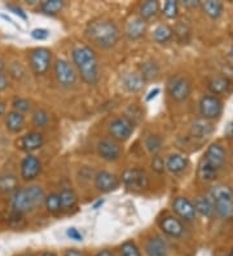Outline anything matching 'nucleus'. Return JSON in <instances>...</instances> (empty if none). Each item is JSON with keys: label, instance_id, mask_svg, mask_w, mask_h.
Listing matches in <instances>:
<instances>
[{"label": "nucleus", "instance_id": "49530a36", "mask_svg": "<svg viewBox=\"0 0 233 256\" xmlns=\"http://www.w3.org/2000/svg\"><path fill=\"white\" fill-rule=\"evenodd\" d=\"M64 256H84V254L79 250H75V248H70V250L66 251Z\"/></svg>", "mask_w": 233, "mask_h": 256}, {"label": "nucleus", "instance_id": "f8f14e48", "mask_svg": "<svg viewBox=\"0 0 233 256\" xmlns=\"http://www.w3.org/2000/svg\"><path fill=\"white\" fill-rule=\"evenodd\" d=\"M221 101L214 94L203 96L199 101V112L203 119H214L221 114Z\"/></svg>", "mask_w": 233, "mask_h": 256}, {"label": "nucleus", "instance_id": "a878e982", "mask_svg": "<svg viewBox=\"0 0 233 256\" xmlns=\"http://www.w3.org/2000/svg\"><path fill=\"white\" fill-rule=\"evenodd\" d=\"M203 12L207 14L210 18L216 20L221 16V13L224 10V6L220 2H215V0H207L201 4Z\"/></svg>", "mask_w": 233, "mask_h": 256}, {"label": "nucleus", "instance_id": "c9c22d12", "mask_svg": "<svg viewBox=\"0 0 233 256\" xmlns=\"http://www.w3.org/2000/svg\"><path fill=\"white\" fill-rule=\"evenodd\" d=\"M177 13H179V6H177L176 2L174 0H167L163 6V14L165 17L170 20H174L177 17Z\"/></svg>", "mask_w": 233, "mask_h": 256}, {"label": "nucleus", "instance_id": "7ed1b4c3", "mask_svg": "<svg viewBox=\"0 0 233 256\" xmlns=\"http://www.w3.org/2000/svg\"><path fill=\"white\" fill-rule=\"evenodd\" d=\"M225 156H227L225 150L219 144H212L207 148L198 166V178L202 182H214L217 172L220 171L225 163Z\"/></svg>", "mask_w": 233, "mask_h": 256}, {"label": "nucleus", "instance_id": "864d4df0", "mask_svg": "<svg viewBox=\"0 0 233 256\" xmlns=\"http://www.w3.org/2000/svg\"><path fill=\"white\" fill-rule=\"evenodd\" d=\"M229 58H230V62L233 64V47H232V50H230V52H229Z\"/></svg>", "mask_w": 233, "mask_h": 256}, {"label": "nucleus", "instance_id": "58836bf2", "mask_svg": "<svg viewBox=\"0 0 233 256\" xmlns=\"http://www.w3.org/2000/svg\"><path fill=\"white\" fill-rule=\"evenodd\" d=\"M166 163L163 160V158H161L159 156H155L152 160V168L154 170L155 172H158V174H162V172L165 171Z\"/></svg>", "mask_w": 233, "mask_h": 256}, {"label": "nucleus", "instance_id": "a18cd8bd", "mask_svg": "<svg viewBox=\"0 0 233 256\" xmlns=\"http://www.w3.org/2000/svg\"><path fill=\"white\" fill-rule=\"evenodd\" d=\"M7 87H8V79H7L6 74L0 72V91L6 90Z\"/></svg>", "mask_w": 233, "mask_h": 256}, {"label": "nucleus", "instance_id": "20e7f679", "mask_svg": "<svg viewBox=\"0 0 233 256\" xmlns=\"http://www.w3.org/2000/svg\"><path fill=\"white\" fill-rule=\"evenodd\" d=\"M46 200V193L43 188L33 185V186L19 189L13 193L12 208L16 214L30 212L37 207H39Z\"/></svg>", "mask_w": 233, "mask_h": 256}, {"label": "nucleus", "instance_id": "72a5a7b5", "mask_svg": "<svg viewBox=\"0 0 233 256\" xmlns=\"http://www.w3.org/2000/svg\"><path fill=\"white\" fill-rule=\"evenodd\" d=\"M146 150L152 154H157L162 149V138L157 134H150L145 140Z\"/></svg>", "mask_w": 233, "mask_h": 256}, {"label": "nucleus", "instance_id": "2f4dec72", "mask_svg": "<svg viewBox=\"0 0 233 256\" xmlns=\"http://www.w3.org/2000/svg\"><path fill=\"white\" fill-rule=\"evenodd\" d=\"M153 39L157 43H167V42H170L172 39V28H168L167 25H159L153 32Z\"/></svg>", "mask_w": 233, "mask_h": 256}, {"label": "nucleus", "instance_id": "4be33fe9", "mask_svg": "<svg viewBox=\"0 0 233 256\" xmlns=\"http://www.w3.org/2000/svg\"><path fill=\"white\" fill-rule=\"evenodd\" d=\"M186 166H188V160L181 154H171L166 162V167L172 174H181L186 168Z\"/></svg>", "mask_w": 233, "mask_h": 256}, {"label": "nucleus", "instance_id": "37998d69", "mask_svg": "<svg viewBox=\"0 0 233 256\" xmlns=\"http://www.w3.org/2000/svg\"><path fill=\"white\" fill-rule=\"evenodd\" d=\"M7 8H10V10H12V12L15 13V14L20 16L22 20H28V16H26V13L24 12V10H22V8H20V6H13V4H7Z\"/></svg>", "mask_w": 233, "mask_h": 256}, {"label": "nucleus", "instance_id": "ea45409f", "mask_svg": "<svg viewBox=\"0 0 233 256\" xmlns=\"http://www.w3.org/2000/svg\"><path fill=\"white\" fill-rule=\"evenodd\" d=\"M31 36L37 39V40H44L50 36V32L46 28H35L31 32Z\"/></svg>", "mask_w": 233, "mask_h": 256}, {"label": "nucleus", "instance_id": "412c9836", "mask_svg": "<svg viewBox=\"0 0 233 256\" xmlns=\"http://www.w3.org/2000/svg\"><path fill=\"white\" fill-rule=\"evenodd\" d=\"M230 86L232 83L227 76H215L208 82V90L214 94H227L230 90Z\"/></svg>", "mask_w": 233, "mask_h": 256}, {"label": "nucleus", "instance_id": "c03bdc74", "mask_svg": "<svg viewBox=\"0 0 233 256\" xmlns=\"http://www.w3.org/2000/svg\"><path fill=\"white\" fill-rule=\"evenodd\" d=\"M183 4H184V6H186V8H190V10H194V8H197V6H201V3H199V2H196V0H184Z\"/></svg>", "mask_w": 233, "mask_h": 256}, {"label": "nucleus", "instance_id": "3c124183", "mask_svg": "<svg viewBox=\"0 0 233 256\" xmlns=\"http://www.w3.org/2000/svg\"><path fill=\"white\" fill-rule=\"evenodd\" d=\"M4 112H6V105H4V102H0V116H3Z\"/></svg>", "mask_w": 233, "mask_h": 256}, {"label": "nucleus", "instance_id": "473e14b6", "mask_svg": "<svg viewBox=\"0 0 233 256\" xmlns=\"http://www.w3.org/2000/svg\"><path fill=\"white\" fill-rule=\"evenodd\" d=\"M64 6L65 3L62 0H46L41 4V10L44 14L53 16V14H57L64 8Z\"/></svg>", "mask_w": 233, "mask_h": 256}, {"label": "nucleus", "instance_id": "79ce46f5", "mask_svg": "<svg viewBox=\"0 0 233 256\" xmlns=\"http://www.w3.org/2000/svg\"><path fill=\"white\" fill-rule=\"evenodd\" d=\"M66 236H68L70 240H83V236L81 234V232H78V229L75 228H69L68 230H66Z\"/></svg>", "mask_w": 233, "mask_h": 256}, {"label": "nucleus", "instance_id": "39448f33", "mask_svg": "<svg viewBox=\"0 0 233 256\" xmlns=\"http://www.w3.org/2000/svg\"><path fill=\"white\" fill-rule=\"evenodd\" d=\"M211 202L214 211L220 218H229L233 215V192L228 186H215L211 190Z\"/></svg>", "mask_w": 233, "mask_h": 256}, {"label": "nucleus", "instance_id": "f704fd0d", "mask_svg": "<svg viewBox=\"0 0 233 256\" xmlns=\"http://www.w3.org/2000/svg\"><path fill=\"white\" fill-rule=\"evenodd\" d=\"M50 122V116H48V112L43 109L35 110L34 114H33V123H34L35 127L38 128H44L47 127Z\"/></svg>", "mask_w": 233, "mask_h": 256}, {"label": "nucleus", "instance_id": "c756f323", "mask_svg": "<svg viewBox=\"0 0 233 256\" xmlns=\"http://www.w3.org/2000/svg\"><path fill=\"white\" fill-rule=\"evenodd\" d=\"M159 74V68L158 65L153 61H148V62H144L143 65L140 66V75L144 80H152L155 79Z\"/></svg>", "mask_w": 233, "mask_h": 256}, {"label": "nucleus", "instance_id": "2eb2a0df", "mask_svg": "<svg viewBox=\"0 0 233 256\" xmlns=\"http://www.w3.org/2000/svg\"><path fill=\"white\" fill-rule=\"evenodd\" d=\"M42 171V163L35 156H28L21 163V176L25 182L37 178Z\"/></svg>", "mask_w": 233, "mask_h": 256}, {"label": "nucleus", "instance_id": "4c0bfd02", "mask_svg": "<svg viewBox=\"0 0 233 256\" xmlns=\"http://www.w3.org/2000/svg\"><path fill=\"white\" fill-rule=\"evenodd\" d=\"M13 108H15V112L22 114V112H29L31 105L28 100H25V98H15V100H13Z\"/></svg>", "mask_w": 233, "mask_h": 256}, {"label": "nucleus", "instance_id": "9b49d317", "mask_svg": "<svg viewBox=\"0 0 233 256\" xmlns=\"http://www.w3.org/2000/svg\"><path fill=\"white\" fill-rule=\"evenodd\" d=\"M97 153L103 160L108 162H115L122 156V148L112 138H104L97 144Z\"/></svg>", "mask_w": 233, "mask_h": 256}, {"label": "nucleus", "instance_id": "423d86ee", "mask_svg": "<svg viewBox=\"0 0 233 256\" xmlns=\"http://www.w3.org/2000/svg\"><path fill=\"white\" fill-rule=\"evenodd\" d=\"M134 132V122L127 116H118L109 124V134L113 140L127 141Z\"/></svg>", "mask_w": 233, "mask_h": 256}, {"label": "nucleus", "instance_id": "ddd939ff", "mask_svg": "<svg viewBox=\"0 0 233 256\" xmlns=\"http://www.w3.org/2000/svg\"><path fill=\"white\" fill-rule=\"evenodd\" d=\"M119 186V178L109 171H99L95 176V188L101 193H110Z\"/></svg>", "mask_w": 233, "mask_h": 256}, {"label": "nucleus", "instance_id": "6e6d98bb", "mask_svg": "<svg viewBox=\"0 0 233 256\" xmlns=\"http://www.w3.org/2000/svg\"><path fill=\"white\" fill-rule=\"evenodd\" d=\"M227 256H233V251H230V252L229 254H228V255Z\"/></svg>", "mask_w": 233, "mask_h": 256}, {"label": "nucleus", "instance_id": "cd10ccee", "mask_svg": "<svg viewBox=\"0 0 233 256\" xmlns=\"http://www.w3.org/2000/svg\"><path fill=\"white\" fill-rule=\"evenodd\" d=\"M194 208L196 212H199L202 216L206 218H211L214 211V204H212L211 200L207 197H198L194 202Z\"/></svg>", "mask_w": 233, "mask_h": 256}, {"label": "nucleus", "instance_id": "4d7b16f0", "mask_svg": "<svg viewBox=\"0 0 233 256\" xmlns=\"http://www.w3.org/2000/svg\"><path fill=\"white\" fill-rule=\"evenodd\" d=\"M22 256H33V255H29V254H26V255H22Z\"/></svg>", "mask_w": 233, "mask_h": 256}, {"label": "nucleus", "instance_id": "dca6fc26", "mask_svg": "<svg viewBox=\"0 0 233 256\" xmlns=\"http://www.w3.org/2000/svg\"><path fill=\"white\" fill-rule=\"evenodd\" d=\"M159 226H161L162 232L167 234L168 237L180 238L184 234L183 222L175 216H165L159 222Z\"/></svg>", "mask_w": 233, "mask_h": 256}, {"label": "nucleus", "instance_id": "4468645a", "mask_svg": "<svg viewBox=\"0 0 233 256\" xmlns=\"http://www.w3.org/2000/svg\"><path fill=\"white\" fill-rule=\"evenodd\" d=\"M172 210L177 216H180L181 219L185 222H192L196 219V208L194 204L185 197H177L172 202Z\"/></svg>", "mask_w": 233, "mask_h": 256}, {"label": "nucleus", "instance_id": "f3484780", "mask_svg": "<svg viewBox=\"0 0 233 256\" xmlns=\"http://www.w3.org/2000/svg\"><path fill=\"white\" fill-rule=\"evenodd\" d=\"M44 138L43 134L39 132H29L25 136H22L19 141H17V146L24 152H34L39 148L43 146Z\"/></svg>", "mask_w": 233, "mask_h": 256}, {"label": "nucleus", "instance_id": "5701e85b", "mask_svg": "<svg viewBox=\"0 0 233 256\" xmlns=\"http://www.w3.org/2000/svg\"><path fill=\"white\" fill-rule=\"evenodd\" d=\"M7 128L13 134H19L25 127V118L22 114L17 112H11L6 119Z\"/></svg>", "mask_w": 233, "mask_h": 256}, {"label": "nucleus", "instance_id": "9d476101", "mask_svg": "<svg viewBox=\"0 0 233 256\" xmlns=\"http://www.w3.org/2000/svg\"><path fill=\"white\" fill-rule=\"evenodd\" d=\"M51 50L47 48H37L30 54V66L38 75L46 74L51 65Z\"/></svg>", "mask_w": 233, "mask_h": 256}, {"label": "nucleus", "instance_id": "0eeeda50", "mask_svg": "<svg viewBox=\"0 0 233 256\" xmlns=\"http://www.w3.org/2000/svg\"><path fill=\"white\" fill-rule=\"evenodd\" d=\"M122 182L131 190H144L149 186V176L141 168H130L123 172Z\"/></svg>", "mask_w": 233, "mask_h": 256}, {"label": "nucleus", "instance_id": "09e8293b", "mask_svg": "<svg viewBox=\"0 0 233 256\" xmlns=\"http://www.w3.org/2000/svg\"><path fill=\"white\" fill-rule=\"evenodd\" d=\"M159 94V90H158V88H154L153 91H150L149 96L146 97V101H150V100H152V98H154V97L157 96V94Z\"/></svg>", "mask_w": 233, "mask_h": 256}, {"label": "nucleus", "instance_id": "aec40b11", "mask_svg": "<svg viewBox=\"0 0 233 256\" xmlns=\"http://www.w3.org/2000/svg\"><path fill=\"white\" fill-rule=\"evenodd\" d=\"M214 131V126L208 119H197L194 120L190 128V132L194 138H206Z\"/></svg>", "mask_w": 233, "mask_h": 256}, {"label": "nucleus", "instance_id": "a211bd4d", "mask_svg": "<svg viewBox=\"0 0 233 256\" xmlns=\"http://www.w3.org/2000/svg\"><path fill=\"white\" fill-rule=\"evenodd\" d=\"M145 252L148 256H167V242L162 237H152L146 242Z\"/></svg>", "mask_w": 233, "mask_h": 256}, {"label": "nucleus", "instance_id": "6ab92c4d", "mask_svg": "<svg viewBox=\"0 0 233 256\" xmlns=\"http://www.w3.org/2000/svg\"><path fill=\"white\" fill-rule=\"evenodd\" d=\"M146 32V22L141 18H135L130 21L126 26V36L130 40H137L143 38Z\"/></svg>", "mask_w": 233, "mask_h": 256}, {"label": "nucleus", "instance_id": "6e6552de", "mask_svg": "<svg viewBox=\"0 0 233 256\" xmlns=\"http://www.w3.org/2000/svg\"><path fill=\"white\" fill-rule=\"evenodd\" d=\"M167 91L172 100L177 101V102H183L190 96L192 84L185 76H174L168 82Z\"/></svg>", "mask_w": 233, "mask_h": 256}, {"label": "nucleus", "instance_id": "f03ea898", "mask_svg": "<svg viewBox=\"0 0 233 256\" xmlns=\"http://www.w3.org/2000/svg\"><path fill=\"white\" fill-rule=\"evenodd\" d=\"M73 61H74L82 79L87 84L97 83L100 78L99 62H97L96 54L90 47L81 46V47L74 48V50H73Z\"/></svg>", "mask_w": 233, "mask_h": 256}, {"label": "nucleus", "instance_id": "f257e3e1", "mask_svg": "<svg viewBox=\"0 0 233 256\" xmlns=\"http://www.w3.org/2000/svg\"><path fill=\"white\" fill-rule=\"evenodd\" d=\"M86 36L92 44L97 46L99 48L114 47L118 43L121 32L118 26L110 20H93L86 28Z\"/></svg>", "mask_w": 233, "mask_h": 256}, {"label": "nucleus", "instance_id": "603ef678", "mask_svg": "<svg viewBox=\"0 0 233 256\" xmlns=\"http://www.w3.org/2000/svg\"><path fill=\"white\" fill-rule=\"evenodd\" d=\"M41 256H57V255L53 252H43Z\"/></svg>", "mask_w": 233, "mask_h": 256}, {"label": "nucleus", "instance_id": "b1692460", "mask_svg": "<svg viewBox=\"0 0 233 256\" xmlns=\"http://www.w3.org/2000/svg\"><path fill=\"white\" fill-rule=\"evenodd\" d=\"M159 10V3L155 2V0H148L145 3H143L140 6V18L143 21H149V20L154 18L157 14H158Z\"/></svg>", "mask_w": 233, "mask_h": 256}, {"label": "nucleus", "instance_id": "8fccbe9b", "mask_svg": "<svg viewBox=\"0 0 233 256\" xmlns=\"http://www.w3.org/2000/svg\"><path fill=\"white\" fill-rule=\"evenodd\" d=\"M96 256H114V255H113V252H110L109 250H103V251H100Z\"/></svg>", "mask_w": 233, "mask_h": 256}, {"label": "nucleus", "instance_id": "7c9ffc66", "mask_svg": "<svg viewBox=\"0 0 233 256\" xmlns=\"http://www.w3.org/2000/svg\"><path fill=\"white\" fill-rule=\"evenodd\" d=\"M44 204H46L47 211L52 215H57L62 211L61 200H60V196L57 193H51L50 196H47L44 200Z\"/></svg>", "mask_w": 233, "mask_h": 256}, {"label": "nucleus", "instance_id": "c85d7f7f", "mask_svg": "<svg viewBox=\"0 0 233 256\" xmlns=\"http://www.w3.org/2000/svg\"><path fill=\"white\" fill-rule=\"evenodd\" d=\"M60 200H61V206L62 210H70L73 207H75L78 202V197L75 192L70 188H65L60 192Z\"/></svg>", "mask_w": 233, "mask_h": 256}, {"label": "nucleus", "instance_id": "5fc2aeb1", "mask_svg": "<svg viewBox=\"0 0 233 256\" xmlns=\"http://www.w3.org/2000/svg\"><path fill=\"white\" fill-rule=\"evenodd\" d=\"M3 69H4V64H3V61L0 60V72H3Z\"/></svg>", "mask_w": 233, "mask_h": 256}, {"label": "nucleus", "instance_id": "393cba45", "mask_svg": "<svg viewBox=\"0 0 233 256\" xmlns=\"http://www.w3.org/2000/svg\"><path fill=\"white\" fill-rule=\"evenodd\" d=\"M19 190V180L12 174H4L0 176V192L4 194L15 193Z\"/></svg>", "mask_w": 233, "mask_h": 256}, {"label": "nucleus", "instance_id": "1a4fd4ad", "mask_svg": "<svg viewBox=\"0 0 233 256\" xmlns=\"http://www.w3.org/2000/svg\"><path fill=\"white\" fill-rule=\"evenodd\" d=\"M55 75H56L59 84L62 87H73L77 83L75 70L65 60H57L56 64H55Z\"/></svg>", "mask_w": 233, "mask_h": 256}, {"label": "nucleus", "instance_id": "e433bc0d", "mask_svg": "<svg viewBox=\"0 0 233 256\" xmlns=\"http://www.w3.org/2000/svg\"><path fill=\"white\" fill-rule=\"evenodd\" d=\"M119 251H121L122 256H141L136 244L134 242H131V240L124 242L121 246V250Z\"/></svg>", "mask_w": 233, "mask_h": 256}, {"label": "nucleus", "instance_id": "a19ab883", "mask_svg": "<svg viewBox=\"0 0 233 256\" xmlns=\"http://www.w3.org/2000/svg\"><path fill=\"white\" fill-rule=\"evenodd\" d=\"M174 32H176L177 36L180 38V39H183V35H185V34L188 35V34H189V28H188V26H186L185 24L180 22V24H177Z\"/></svg>", "mask_w": 233, "mask_h": 256}, {"label": "nucleus", "instance_id": "bb28decb", "mask_svg": "<svg viewBox=\"0 0 233 256\" xmlns=\"http://www.w3.org/2000/svg\"><path fill=\"white\" fill-rule=\"evenodd\" d=\"M144 83H145V80L141 78V75L134 74V72L126 75L123 78V87L126 88L128 92L140 91V90L143 88Z\"/></svg>", "mask_w": 233, "mask_h": 256}, {"label": "nucleus", "instance_id": "de8ad7c7", "mask_svg": "<svg viewBox=\"0 0 233 256\" xmlns=\"http://www.w3.org/2000/svg\"><path fill=\"white\" fill-rule=\"evenodd\" d=\"M225 136L229 138H233V122H230L227 126V128H225Z\"/></svg>", "mask_w": 233, "mask_h": 256}]
</instances>
